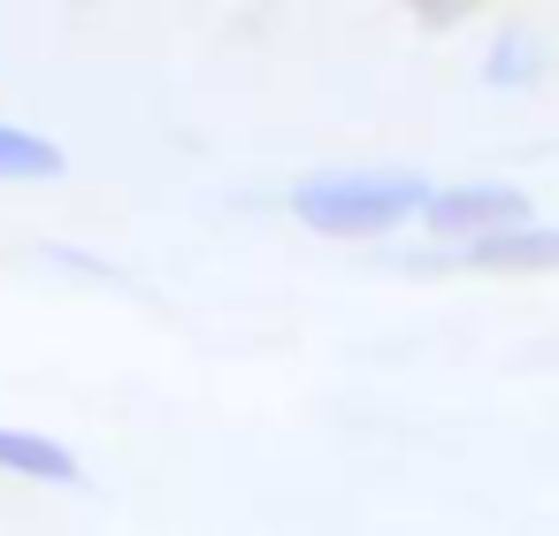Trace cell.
Returning <instances> with one entry per match:
<instances>
[{
	"label": "cell",
	"instance_id": "4",
	"mask_svg": "<svg viewBox=\"0 0 559 536\" xmlns=\"http://www.w3.org/2000/svg\"><path fill=\"white\" fill-rule=\"evenodd\" d=\"M0 475L16 483H85V460L39 429H0Z\"/></svg>",
	"mask_w": 559,
	"mask_h": 536
},
{
	"label": "cell",
	"instance_id": "1",
	"mask_svg": "<svg viewBox=\"0 0 559 536\" xmlns=\"http://www.w3.org/2000/svg\"><path fill=\"white\" fill-rule=\"evenodd\" d=\"M429 200L421 177L391 169V177H314L292 192V215L314 230V238H391L399 223H414Z\"/></svg>",
	"mask_w": 559,
	"mask_h": 536
},
{
	"label": "cell",
	"instance_id": "5",
	"mask_svg": "<svg viewBox=\"0 0 559 536\" xmlns=\"http://www.w3.org/2000/svg\"><path fill=\"white\" fill-rule=\"evenodd\" d=\"M0 177H16V184H47V177H62V146H55V139H39V131L0 123Z\"/></svg>",
	"mask_w": 559,
	"mask_h": 536
},
{
	"label": "cell",
	"instance_id": "6",
	"mask_svg": "<svg viewBox=\"0 0 559 536\" xmlns=\"http://www.w3.org/2000/svg\"><path fill=\"white\" fill-rule=\"evenodd\" d=\"M536 78V39L528 32H506L498 55H490V85H528Z\"/></svg>",
	"mask_w": 559,
	"mask_h": 536
},
{
	"label": "cell",
	"instance_id": "2",
	"mask_svg": "<svg viewBox=\"0 0 559 536\" xmlns=\"http://www.w3.org/2000/svg\"><path fill=\"white\" fill-rule=\"evenodd\" d=\"M521 215H528V200H521L513 184H444V192H429V200H421V230H429V238H444V246L483 238V230L521 223Z\"/></svg>",
	"mask_w": 559,
	"mask_h": 536
},
{
	"label": "cell",
	"instance_id": "7",
	"mask_svg": "<svg viewBox=\"0 0 559 536\" xmlns=\"http://www.w3.org/2000/svg\"><path fill=\"white\" fill-rule=\"evenodd\" d=\"M414 9V24H429V32H452V24H467L483 0H406Z\"/></svg>",
	"mask_w": 559,
	"mask_h": 536
},
{
	"label": "cell",
	"instance_id": "3",
	"mask_svg": "<svg viewBox=\"0 0 559 536\" xmlns=\"http://www.w3.org/2000/svg\"><path fill=\"white\" fill-rule=\"evenodd\" d=\"M444 261L452 269H483V276H544V269H559V230H536L521 215V223H498L483 238H460Z\"/></svg>",
	"mask_w": 559,
	"mask_h": 536
}]
</instances>
